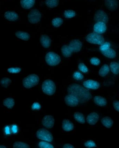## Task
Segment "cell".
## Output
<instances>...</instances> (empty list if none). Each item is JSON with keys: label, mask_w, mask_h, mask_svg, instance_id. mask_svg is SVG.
<instances>
[{"label": "cell", "mask_w": 119, "mask_h": 148, "mask_svg": "<svg viewBox=\"0 0 119 148\" xmlns=\"http://www.w3.org/2000/svg\"><path fill=\"white\" fill-rule=\"evenodd\" d=\"M111 72L115 75H118L119 73V64L115 62H111L110 64Z\"/></svg>", "instance_id": "83f0119b"}, {"label": "cell", "mask_w": 119, "mask_h": 148, "mask_svg": "<svg viewBox=\"0 0 119 148\" xmlns=\"http://www.w3.org/2000/svg\"><path fill=\"white\" fill-rule=\"evenodd\" d=\"M113 106L115 110L119 112V101H114L113 102Z\"/></svg>", "instance_id": "7bdbcfd3"}, {"label": "cell", "mask_w": 119, "mask_h": 148, "mask_svg": "<svg viewBox=\"0 0 119 148\" xmlns=\"http://www.w3.org/2000/svg\"><path fill=\"white\" fill-rule=\"evenodd\" d=\"M35 0H21V6L24 9H29L34 6Z\"/></svg>", "instance_id": "d6986e66"}, {"label": "cell", "mask_w": 119, "mask_h": 148, "mask_svg": "<svg viewBox=\"0 0 119 148\" xmlns=\"http://www.w3.org/2000/svg\"><path fill=\"white\" fill-rule=\"evenodd\" d=\"M43 92L46 95H52L55 93L56 86L55 83L52 80L48 79L43 82L42 86Z\"/></svg>", "instance_id": "277c9868"}, {"label": "cell", "mask_w": 119, "mask_h": 148, "mask_svg": "<svg viewBox=\"0 0 119 148\" xmlns=\"http://www.w3.org/2000/svg\"><path fill=\"white\" fill-rule=\"evenodd\" d=\"M59 0H46L45 4L48 8H53L58 6Z\"/></svg>", "instance_id": "4316f807"}, {"label": "cell", "mask_w": 119, "mask_h": 148, "mask_svg": "<svg viewBox=\"0 0 119 148\" xmlns=\"http://www.w3.org/2000/svg\"><path fill=\"white\" fill-rule=\"evenodd\" d=\"M100 60L97 57H92L90 60L91 63L93 65H99L100 64Z\"/></svg>", "instance_id": "f35d334b"}, {"label": "cell", "mask_w": 119, "mask_h": 148, "mask_svg": "<svg viewBox=\"0 0 119 148\" xmlns=\"http://www.w3.org/2000/svg\"><path fill=\"white\" fill-rule=\"evenodd\" d=\"M4 16L5 19L10 21H15L19 18V15L15 12L8 11L4 13Z\"/></svg>", "instance_id": "e0dca14e"}, {"label": "cell", "mask_w": 119, "mask_h": 148, "mask_svg": "<svg viewBox=\"0 0 119 148\" xmlns=\"http://www.w3.org/2000/svg\"><path fill=\"white\" fill-rule=\"evenodd\" d=\"M40 41L42 46L45 48H49L51 44V39L46 34L42 35L40 38Z\"/></svg>", "instance_id": "2e32d148"}, {"label": "cell", "mask_w": 119, "mask_h": 148, "mask_svg": "<svg viewBox=\"0 0 119 148\" xmlns=\"http://www.w3.org/2000/svg\"><path fill=\"white\" fill-rule=\"evenodd\" d=\"M107 29L105 23L102 22L96 23L94 26L93 29L94 32L99 34H104Z\"/></svg>", "instance_id": "7c38bea8"}, {"label": "cell", "mask_w": 119, "mask_h": 148, "mask_svg": "<svg viewBox=\"0 0 119 148\" xmlns=\"http://www.w3.org/2000/svg\"><path fill=\"white\" fill-rule=\"evenodd\" d=\"M45 61L48 65L54 66L59 65L61 62L60 56L53 52L47 53L45 57Z\"/></svg>", "instance_id": "5b68a950"}, {"label": "cell", "mask_w": 119, "mask_h": 148, "mask_svg": "<svg viewBox=\"0 0 119 148\" xmlns=\"http://www.w3.org/2000/svg\"><path fill=\"white\" fill-rule=\"evenodd\" d=\"M83 44L80 40L74 39L71 40L69 45H64L61 49V52L64 57H69L73 53H78L81 50Z\"/></svg>", "instance_id": "7a4b0ae2"}, {"label": "cell", "mask_w": 119, "mask_h": 148, "mask_svg": "<svg viewBox=\"0 0 119 148\" xmlns=\"http://www.w3.org/2000/svg\"><path fill=\"white\" fill-rule=\"evenodd\" d=\"M41 14L39 10L36 9L31 10L28 16V20L31 24L38 23L41 20Z\"/></svg>", "instance_id": "ba28073f"}, {"label": "cell", "mask_w": 119, "mask_h": 148, "mask_svg": "<svg viewBox=\"0 0 119 148\" xmlns=\"http://www.w3.org/2000/svg\"><path fill=\"white\" fill-rule=\"evenodd\" d=\"M39 81V77L35 74L29 75L24 78L22 81V84L26 88H30L37 85Z\"/></svg>", "instance_id": "3957f363"}, {"label": "cell", "mask_w": 119, "mask_h": 148, "mask_svg": "<svg viewBox=\"0 0 119 148\" xmlns=\"http://www.w3.org/2000/svg\"><path fill=\"white\" fill-rule=\"evenodd\" d=\"M30 146L25 143L20 141L16 142L13 144V148H29Z\"/></svg>", "instance_id": "1f68e13d"}, {"label": "cell", "mask_w": 119, "mask_h": 148, "mask_svg": "<svg viewBox=\"0 0 119 148\" xmlns=\"http://www.w3.org/2000/svg\"><path fill=\"white\" fill-rule=\"evenodd\" d=\"M15 34L19 39L25 41L29 40L30 38V36L28 33L23 31H17L15 33Z\"/></svg>", "instance_id": "44dd1931"}, {"label": "cell", "mask_w": 119, "mask_h": 148, "mask_svg": "<svg viewBox=\"0 0 119 148\" xmlns=\"http://www.w3.org/2000/svg\"><path fill=\"white\" fill-rule=\"evenodd\" d=\"M63 148H75L71 144H65L64 145L63 147Z\"/></svg>", "instance_id": "ee69618b"}, {"label": "cell", "mask_w": 119, "mask_h": 148, "mask_svg": "<svg viewBox=\"0 0 119 148\" xmlns=\"http://www.w3.org/2000/svg\"><path fill=\"white\" fill-rule=\"evenodd\" d=\"M12 83V81L10 78L5 77L1 80L0 83L1 86L5 88H7Z\"/></svg>", "instance_id": "f546056e"}, {"label": "cell", "mask_w": 119, "mask_h": 148, "mask_svg": "<svg viewBox=\"0 0 119 148\" xmlns=\"http://www.w3.org/2000/svg\"><path fill=\"white\" fill-rule=\"evenodd\" d=\"M76 14L74 10H66L64 12V16L65 18L69 19L73 18L76 16Z\"/></svg>", "instance_id": "4dcf8cb0"}, {"label": "cell", "mask_w": 119, "mask_h": 148, "mask_svg": "<svg viewBox=\"0 0 119 148\" xmlns=\"http://www.w3.org/2000/svg\"><path fill=\"white\" fill-rule=\"evenodd\" d=\"M101 52L104 56L108 58L113 59L116 57V51L111 48Z\"/></svg>", "instance_id": "603a6c76"}, {"label": "cell", "mask_w": 119, "mask_h": 148, "mask_svg": "<svg viewBox=\"0 0 119 148\" xmlns=\"http://www.w3.org/2000/svg\"><path fill=\"white\" fill-rule=\"evenodd\" d=\"M21 71V69L19 67H11L8 69V72L11 74L19 73Z\"/></svg>", "instance_id": "8d00e7d4"}, {"label": "cell", "mask_w": 119, "mask_h": 148, "mask_svg": "<svg viewBox=\"0 0 119 148\" xmlns=\"http://www.w3.org/2000/svg\"><path fill=\"white\" fill-rule=\"evenodd\" d=\"M11 130L12 133L14 134L17 133L18 132V127L17 125L15 124H13L11 127Z\"/></svg>", "instance_id": "60d3db41"}, {"label": "cell", "mask_w": 119, "mask_h": 148, "mask_svg": "<svg viewBox=\"0 0 119 148\" xmlns=\"http://www.w3.org/2000/svg\"><path fill=\"white\" fill-rule=\"evenodd\" d=\"M86 40L89 43L92 44L101 45L105 42L104 37L100 34L95 32L90 33L86 37Z\"/></svg>", "instance_id": "8992f818"}, {"label": "cell", "mask_w": 119, "mask_h": 148, "mask_svg": "<svg viewBox=\"0 0 119 148\" xmlns=\"http://www.w3.org/2000/svg\"><path fill=\"white\" fill-rule=\"evenodd\" d=\"M55 123V119L53 116L51 115L45 116L42 121V123L43 126L48 129L53 128Z\"/></svg>", "instance_id": "8fae6325"}, {"label": "cell", "mask_w": 119, "mask_h": 148, "mask_svg": "<svg viewBox=\"0 0 119 148\" xmlns=\"http://www.w3.org/2000/svg\"><path fill=\"white\" fill-rule=\"evenodd\" d=\"M104 5L108 10L113 11L118 8L119 3L118 0H105Z\"/></svg>", "instance_id": "4fadbf2b"}, {"label": "cell", "mask_w": 119, "mask_h": 148, "mask_svg": "<svg viewBox=\"0 0 119 148\" xmlns=\"http://www.w3.org/2000/svg\"><path fill=\"white\" fill-rule=\"evenodd\" d=\"M73 77L74 79L80 81L83 79L84 76L81 73L78 71L75 72L73 75Z\"/></svg>", "instance_id": "e575fe53"}, {"label": "cell", "mask_w": 119, "mask_h": 148, "mask_svg": "<svg viewBox=\"0 0 119 148\" xmlns=\"http://www.w3.org/2000/svg\"><path fill=\"white\" fill-rule=\"evenodd\" d=\"M64 101L66 105L72 107H76L79 102L76 97L71 94L66 95L65 97Z\"/></svg>", "instance_id": "30bf717a"}, {"label": "cell", "mask_w": 119, "mask_h": 148, "mask_svg": "<svg viewBox=\"0 0 119 148\" xmlns=\"http://www.w3.org/2000/svg\"><path fill=\"white\" fill-rule=\"evenodd\" d=\"M38 146L40 148H53L54 146L48 143L42 141L38 144Z\"/></svg>", "instance_id": "d6a6232c"}, {"label": "cell", "mask_w": 119, "mask_h": 148, "mask_svg": "<svg viewBox=\"0 0 119 148\" xmlns=\"http://www.w3.org/2000/svg\"><path fill=\"white\" fill-rule=\"evenodd\" d=\"M109 68L107 64H104L101 68L99 71V75L101 77L105 76L109 73Z\"/></svg>", "instance_id": "484cf974"}, {"label": "cell", "mask_w": 119, "mask_h": 148, "mask_svg": "<svg viewBox=\"0 0 119 148\" xmlns=\"http://www.w3.org/2000/svg\"><path fill=\"white\" fill-rule=\"evenodd\" d=\"M99 116L97 113L92 112L88 115L86 118V121L89 125H94L98 121Z\"/></svg>", "instance_id": "9a60e30c"}, {"label": "cell", "mask_w": 119, "mask_h": 148, "mask_svg": "<svg viewBox=\"0 0 119 148\" xmlns=\"http://www.w3.org/2000/svg\"><path fill=\"white\" fill-rule=\"evenodd\" d=\"M83 85L86 88L94 90H97L100 87V84L98 82L91 79L84 82Z\"/></svg>", "instance_id": "5bb4252c"}, {"label": "cell", "mask_w": 119, "mask_h": 148, "mask_svg": "<svg viewBox=\"0 0 119 148\" xmlns=\"http://www.w3.org/2000/svg\"><path fill=\"white\" fill-rule=\"evenodd\" d=\"M101 123L103 126L107 128H111L113 126V121L111 118L105 116L101 120Z\"/></svg>", "instance_id": "7402d4cb"}, {"label": "cell", "mask_w": 119, "mask_h": 148, "mask_svg": "<svg viewBox=\"0 0 119 148\" xmlns=\"http://www.w3.org/2000/svg\"><path fill=\"white\" fill-rule=\"evenodd\" d=\"M94 101L98 106L104 107L107 104L106 99L100 96H96L94 97Z\"/></svg>", "instance_id": "ffe728a7"}, {"label": "cell", "mask_w": 119, "mask_h": 148, "mask_svg": "<svg viewBox=\"0 0 119 148\" xmlns=\"http://www.w3.org/2000/svg\"><path fill=\"white\" fill-rule=\"evenodd\" d=\"M63 20L60 17H56L52 20V23L53 27H58L62 25L63 23Z\"/></svg>", "instance_id": "f1b7e54d"}, {"label": "cell", "mask_w": 119, "mask_h": 148, "mask_svg": "<svg viewBox=\"0 0 119 148\" xmlns=\"http://www.w3.org/2000/svg\"><path fill=\"white\" fill-rule=\"evenodd\" d=\"M4 133L5 135H9L11 134L12 132L10 126H7L4 128Z\"/></svg>", "instance_id": "b9f144b4"}, {"label": "cell", "mask_w": 119, "mask_h": 148, "mask_svg": "<svg viewBox=\"0 0 119 148\" xmlns=\"http://www.w3.org/2000/svg\"><path fill=\"white\" fill-rule=\"evenodd\" d=\"M111 44L110 42H104L102 45H101L100 47V50L101 52L105 51L111 47Z\"/></svg>", "instance_id": "836d02e7"}, {"label": "cell", "mask_w": 119, "mask_h": 148, "mask_svg": "<svg viewBox=\"0 0 119 148\" xmlns=\"http://www.w3.org/2000/svg\"></svg>", "instance_id": "bcb514c9"}, {"label": "cell", "mask_w": 119, "mask_h": 148, "mask_svg": "<svg viewBox=\"0 0 119 148\" xmlns=\"http://www.w3.org/2000/svg\"><path fill=\"white\" fill-rule=\"evenodd\" d=\"M69 94L72 95L82 103L88 102L92 98V95L90 91L81 85L76 84L70 85L68 88Z\"/></svg>", "instance_id": "6da1fadb"}, {"label": "cell", "mask_w": 119, "mask_h": 148, "mask_svg": "<svg viewBox=\"0 0 119 148\" xmlns=\"http://www.w3.org/2000/svg\"><path fill=\"white\" fill-rule=\"evenodd\" d=\"M62 128L64 131L69 132L74 129L75 127L73 123L68 119H64L63 121Z\"/></svg>", "instance_id": "ac0fdd59"}, {"label": "cell", "mask_w": 119, "mask_h": 148, "mask_svg": "<svg viewBox=\"0 0 119 148\" xmlns=\"http://www.w3.org/2000/svg\"><path fill=\"white\" fill-rule=\"evenodd\" d=\"M94 20L97 22H102L106 23L108 21V17L105 12L102 10H99L96 12Z\"/></svg>", "instance_id": "9c48e42d"}, {"label": "cell", "mask_w": 119, "mask_h": 148, "mask_svg": "<svg viewBox=\"0 0 119 148\" xmlns=\"http://www.w3.org/2000/svg\"><path fill=\"white\" fill-rule=\"evenodd\" d=\"M41 106L38 102H34L31 107V109L33 111L39 110L41 108Z\"/></svg>", "instance_id": "ab89813d"}, {"label": "cell", "mask_w": 119, "mask_h": 148, "mask_svg": "<svg viewBox=\"0 0 119 148\" xmlns=\"http://www.w3.org/2000/svg\"><path fill=\"white\" fill-rule=\"evenodd\" d=\"M3 106L8 109H12L15 105V100L11 97H8L3 101Z\"/></svg>", "instance_id": "cb8c5ba5"}, {"label": "cell", "mask_w": 119, "mask_h": 148, "mask_svg": "<svg viewBox=\"0 0 119 148\" xmlns=\"http://www.w3.org/2000/svg\"><path fill=\"white\" fill-rule=\"evenodd\" d=\"M84 146L87 148H93L97 147L95 142L92 140H89L85 143Z\"/></svg>", "instance_id": "74e56055"}, {"label": "cell", "mask_w": 119, "mask_h": 148, "mask_svg": "<svg viewBox=\"0 0 119 148\" xmlns=\"http://www.w3.org/2000/svg\"><path fill=\"white\" fill-rule=\"evenodd\" d=\"M73 117L76 121L81 124H84L85 122V116L81 113L75 112L73 115Z\"/></svg>", "instance_id": "d4e9b609"}, {"label": "cell", "mask_w": 119, "mask_h": 148, "mask_svg": "<svg viewBox=\"0 0 119 148\" xmlns=\"http://www.w3.org/2000/svg\"><path fill=\"white\" fill-rule=\"evenodd\" d=\"M0 148H6V147L4 146L3 145H0Z\"/></svg>", "instance_id": "f6af8a7d"}, {"label": "cell", "mask_w": 119, "mask_h": 148, "mask_svg": "<svg viewBox=\"0 0 119 148\" xmlns=\"http://www.w3.org/2000/svg\"><path fill=\"white\" fill-rule=\"evenodd\" d=\"M78 68L80 71L83 73H86L88 72V68L83 63H80L79 64Z\"/></svg>", "instance_id": "d590c367"}, {"label": "cell", "mask_w": 119, "mask_h": 148, "mask_svg": "<svg viewBox=\"0 0 119 148\" xmlns=\"http://www.w3.org/2000/svg\"><path fill=\"white\" fill-rule=\"evenodd\" d=\"M36 136L38 138L48 142H51L53 140L52 134L48 130L41 129L38 130L36 133Z\"/></svg>", "instance_id": "52a82bcc"}]
</instances>
